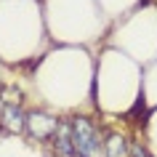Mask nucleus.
Here are the masks:
<instances>
[{"instance_id":"f03ea898","label":"nucleus","mask_w":157,"mask_h":157,"mask_svg":"<svg viewBox=\"0 0 157 157\" xmlns=\"http://www.w3.org/2000/svg\"><path fill=\"white\" fill-rule=\"evenodd\" d=\"M59 123L53 117L43 115V112H32V115H27V131L32 133L35 139H51L53 133H56Z\"/></svg>"},{"instance_id":"7ed1b4c3","label":"nucleus","mask_w":157,"mask_h":157,"mask_svg":"<svg viewBox=\"0 0 157 157\" xmlns=\"http://www.w3.org/2000/svg\"><path fill=\"white\" fill-rule=\"evenodd\" d=\"M53 147L61 157H75V141H72V123H59L56 133L51 136Z\"/></svg>"},{"instance_id":"39448f33","label":"nucleus","mask_w":157,"mask_h":157,"mask_svg":"<svg viewBox=\"0 0 157 157\" xmlns=\"http://www.w3.org/2000/svg\"><path fill=\"white\" fill-rule=\"evenodd\" d=\"M104 155L107 157H131V144L123 136H109L104 141Z\"/></svg>"},{"instance_id":"f257e3e1","label":"nucleus","mask_w":157,"mask_h":157,"mask_svg":"<svg viewBox=\"0 0 157 157\" xmlns=\"http://www.w3.org/2000/svg\"><path fill=\"white\" fill-rule=\"evenodd\" d=\"M72 141H75V157H99L101 141L91 120H85V117L72 120Z\"/></svg>"},{"instance_id":"20e7f679","label":"nucleus","mask_w":157,"mask_h":157,"mask_svg":"<svg viewBox=\"0 0 157 157\" xmlns=\"http://www.w3.org/2000/svg\"><path fill=\"white\" fill-rule=\"evenodd\" d=\"M0 120H3V125H6L8 131H13V133H19V131H24V128H27V115L21 112L19 104H6Z\"/></svg>"},{"instance_id":"423d86ee","label":"nucleus","mask_w":157,"mask_h":157,"mask_svg":"<svg viewBox=\"0 0 157 157\" xmlns=\"http://www.w3.org/2000/svg\"><path fill=\"white\" fill-rule=\"evenodd\" d=\"M0 117H3V104H0Z\"/></svg>"}]
</instances>
